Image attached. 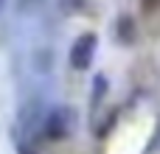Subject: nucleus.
Masks as SVG:
<instances>
[{"label": "nucleus", "instance_id": "20e7f679", "mask_svg": "<svg viewBox=\"0 0 160 154\" xmlns=\"http://www.w3.org/2000/svg\"><path fill=\"white\" fill-rule=\"evenodd\" d=\"M87 8H90V0H59V11L65 17H82L87 14Z\"/></svg>", "mask_w": 160, "mask_h": 154}, {"label": "nucleus", "instance_id": "39448f33", "mask_svg": "<svg viewBox=\"0 0 160 154\" xmlns=\"http://www.w3.org/2000/svg\"><path fill=\"white\" fill-rule=\"evenodd\" d=\"M107 95V79L104 76H96L93 79V90H90V109H96Z\"/></svg>", "mask_w": 160, "mask_h": 154}, {"label": "nucleus", "instance_id": "f03ea898", "mask_svg": "<svg viewBox=\"0 0 160 154\" xmlns=\"http://www.w3.org/2000/svg\"><path fill=\"white\" fill-rule=\"evenodd\" d=\"M96 48H98V34L96 31H87V34H79L70 45V53H68V62L73 70H87L93 65V56H96Z\"/></svg>", "mask_w": 160, "mask_h": 154}, {"label": "nucleus", "instance_id": "423d86ee", "mask_svg": "<svg viewBox=\"0 0 160 154\" xmlns=\"http://www.w3.org/2000/svg\"><path fill=\"white\" fill-rule=\"evenodd\" d=\"M160 6V0H143V8H146V11H152V8H158Z\"/></svg>", "mask_w": 160, "mask_h": 154}, {"label": "nucleus", "instance_id": "7ed1b4c3", "mask_svg": "<svg viewBox=\"0 0 160 154\" xmlns=\"http://www.w3.org/2000/svg\"><path fill=\"white\" fill-rule=\"evenodd\" d=\"M112 34L121 45H132L138 39V25H135V17L132 14H118L115 22H112Z\"/></svg>", "mask_w": 160, "mask_h": 154}, {"label": "nucleus", "instance_id": "0eeeda50", "mask_svg": "<svg viewBox=\"0 0 160 154\" xmlns=\"http://www.w3.org/2000/svg\"><path fill=\"white\" fill-rule=\"evenodd\" d=\"M3 3H6V0H0V8H3Z\"/></svg>", "mask_w": 160, "mask_h": 154}, {"label": "nucleus", "instance_id": "f257e3e1", "mask_svg": "<svg viewBox=\"0 0 160 154\" xmlns=\"http://www.w3.org/2000/svg\"><path fill=\"white\" fill-rule=\"evenodd\" d=\"M73 129H76V112H73L70 107H53L51 112L42 115V129H39V135H42L45 140L59 143V140H65Z\"/></svg>", "mask_w": 160, "mask_h": 154}]
</instances>
